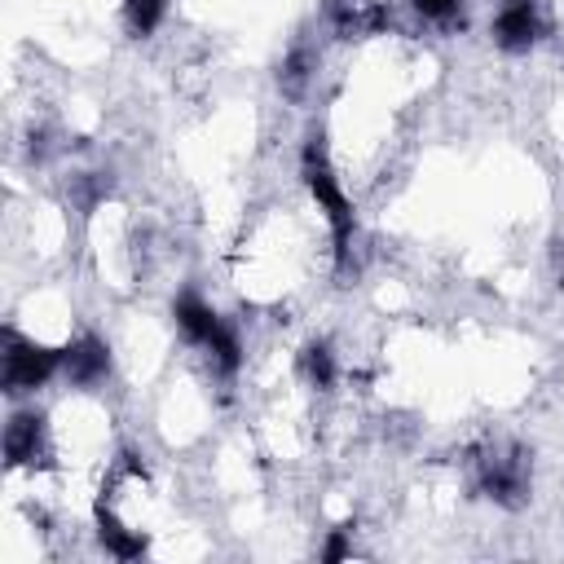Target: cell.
<instances>
[{
    "mask_svg": "<svg viewBox=\"0 0 564 564\" xmlns=\"http://www.w3.org/2000/svg\"><path fill=\"white\" fill-rule=\"evenodd\" d=\"M300 172H304V185H308L313 203L322 207V216H326V225H330L335 260L348 264V260H352V238H357L352 203H348V194L339 189V176H335V167H330L322 141H308V145H304V154H300Z\"/></svg>",
    "mask_w": 564,
    "mask_h": 564,
    "instance_id": "cell-1",
    "label": "cell"
},
{
    "mask_svg": "<svg viewBox=\"0 0 564 564\" xmlns=\"http://www.w3.org/2000/svg\"><path fill=\"white\" fill-rule=\"evenodd\" d=\"M476 476H480V489L502 507H520L524 494H529V458L511 441L485 445L480 458H476Z\"/></svg>",
    "mask_w": 564,
    "mask_h": 564,
    "instance_id": "cell-2",
    "label": "cell"
},
{
    "mask_svg": "<svg viewBox=\"0 0 564 564\" xmlns=\"http://www.w3.org/2000/svg\"><path fill=\"white\" fill-rule=\"evenodd\" d=\"M53 370H62V352H53V348H44L35 339H22L13 326L4 330V388L13 397L48 383Z\"/></svg>",
    "mask_w": 564,
    "mask_h": 564,
    "instance_id": "cell-3",
    "label": "cell"
},
{
    "mask_svg": "<svg viewBox=\"0 0 564 564\" xmlns=\"http://www.w3.org/2000/svg\"><path fill=\"white\" fill-rule=\"evenodd\" d=\"M4 458L9 467H40L48 458V432H44V419L22 410L9 419L4 427Z\"/></svg>",
    "mask_w": 564,
    "mask_h": 564,
    "instance_id": "cell-4",
    "label": "cell"
},
{
    "mask_svg": "<svg viewBox=\"0 0 564 564\" xmlns=\"http://www.w3.org/2000/svg\"><path fill=\"white\" fill-rule=\"evenodd\" d=\"M538 35H542L538 0H502V9H498V18H494V40H498V48L524 53Z\"/></svg>",
    "mask_w": 564,
    "mask_h": 564,
    "instance_id": "cell-5",
    "label": "cell"
},
{
    "mask_svg": "<svg viewBox=\"0 0 564 564\" xmlns=\"http://www.w3.org/2000/svg\"><path fill=\"white\" fill-rule=\"evenodd\" d=\"M62 370H66V379L75 388H93V383H101L110 375V348L97 335H84V339L62 348Z\"/></svg>",
    "mask_w": 564,
    "mask_h": 564,
    "instance_id": "cell-6",
    "label": "cell"
},
{
    "mask_svg": "<svg viewBox=\"0 0 564 564\" xmlns=\"http://www.w3.org/2000/svg\"><path fill=\"white\" fill-rule=\"evenodd\" d=\"M326 18L339 35H375L388 26L383 0H326Z\"/></svg>",
    "mask_w": 564,
    "mask_h": 564,
    "instance_id": "cell-7",
    "label": "cell"
},
{
    "mask_svg": "<svg viewBox=\"0 0 564 564\" xmlns=\"http://www.w3.org/2000/svg\"><path fill=\"white\" fill-rule=\"evenodd\" d=\"M97 538H101V546L110 551V555H119V560H137L141 551H145V533L141 529H132V524H123L119 516H115V507H97Z\"/></svg>",
    "mask_w": 564,
    "mask_h": 564,
    "instance_id": "cell-8",
    "label": "cell"
},
{
    "mask_svg": "<svg viewBox=\"0 0 564 564\" xmlns=\"http://www.w3.org/2000/svg\"><path fill=\"white\" fill-rule=\"evenodd\" d=\"M300 370H304V379H308L313 388H330V383H335V375H339L335 352H330L326 344H308V348L300 352Z\"/></svg>",
    "mask_w": 564,
    "mask_h": 564,
    "instance_id": "cell-9",
    "label": "cell"
},
{
    "mask_svg": "<svg viewBox=\"0 0 564 564\" xmlns=\"http://www.w3.org/2000/svg\"><path fill=\"white\" fill-rule=\"evenodd\" d=\"M123 9H128V22H132V31H137V35H150V31L163 22V13H167V0H123Z\"/></svg>",
    "mask_w": 564,
    "mask_h": 564,
    "instance_id": "cell-10",
    "label": "cell"
},
{
    "mask_svg": "<svg viewBox=\"0 0 564 564\" xmlns=\"http://www.w3.org/2000/svg\"><path fill=\"white\" fill-rule=\"evenodd\" d=\"M463 9V0H414V13L427 22H454Z\"/></svg>",
    "mask_w": 564,
    "mask_h": 564,
    "instance_id": "cell-11",
    "label": "cell"
},
{
    "mask_svg": "<svg viewBox=\"0 0 564 564\" xmlns=\"http://www.w3.org/2000/svg\"><path fill=\"white\" fill-rule=\"evenodd\" d=\"M348 551H352V546H348V529H335V533H330V542L322 546V555H326V560H344Z\"/></svg>",
    "mask_w": 564,
    "mask_h": 564,
    "instance_id": "cell-12",
    "label": "cell"
}]
</instances>
